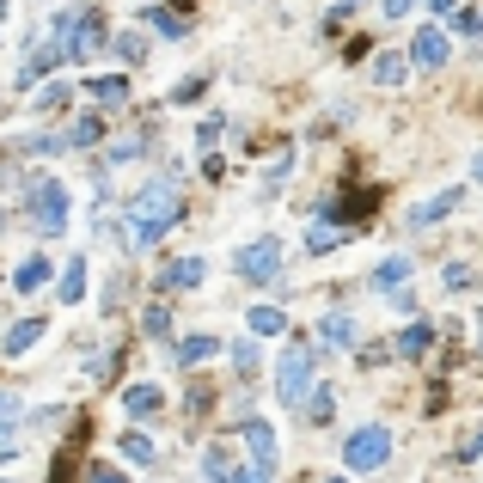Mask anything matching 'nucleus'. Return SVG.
Segmentation results:
<instances>
[{
    "label": "nucleus",
    "instance_id": "a19ab883",
    "mask_svg": "<svg viewBox=\"0 0 483 483\" xmlns=\"http://www.w3.org/2000/svg\"><path fill=\"white\" fill-rule=\"evenodd\" d=\"M0 19H6V0H0Z\"/></svg>",
    "mask_w": 483,
    "mask_h": 483
},
{
    "label": "nucleus",
    "instance_id": "bb28decb",
    "mask_svg": "<svg viewBox=\"0 0 483 483\" xmlns=\"http://www.w3.org/2000/svg\"><path fill=\"white\" fill-rule=\"evenodd\" d=\"M68 92H73V86H62V80H49V86L37 92V104H43V110H56V104H68Z\"/></svg>",
    "mask_w": 483,
    "mask_h": 483
},
{
    "label": "nucleus",
    "instance_id": "4468645a",
    "mask_svg": "<svg viewBox=\"0 0 483 483\" xmlns=\"http://www.w3.org/2000/svg\"><path fill=\"white\" fill-rule=\"evenodd\" d=\"M37 337H43V318H25V324H13V331H6V355H31L37 349Z\"/></svg>",
    "mask_w": 483,
    "mask_h": 483
},
{
    "label": "nucleus",
    "instance_id": "79ce46f5",
    "mask_svg": "<svg viewBox=\"0 0 483 483\" xmlns=\"http://www.w3.org/2000/svg\"><path fill=\"white\" fill-rule=\"evenodd\" d=\"M478 349H483V331H478Z\"/></svg>",
    "mask_w": 483,
    "mask_h": 483
},
{
    "label": "nucleus",
    "instance_id": "393cba45",
    "mask_svg": "<svg viewBox=\"0 0 483 483\" xmlns=\"http://www.w3.org/2000/svg\"><path fill=\"white\" fill-rule=\"evenodd\" d=\"M99 135H104V123H99V116H80V123H73V147H92Z\"/></svg>",
    "mask_w": 483,
    "mask_h": 483
},
{
    "label": "nucleus",
    "instance_id": "f3484780",
    "mask_svg": "<svg viewBox=\"0 0 483 483\" xmlns=\"http://www.w3.org/2000/svg\"><path fill=\"white\" fill-rule=\"evenodd\" d=\"M43 281H49V263H43V257H25V263L13 270V288H19V294H37Z\"/></svg>",
    "mask_w": 483,
    "mask_h": 483
},
{
    "label": "nucleus",
    "instance_id": "ea45409f",
    "mask_svg": "<svg viewBox=\"0 0 483 483\" xmlns=\"http://www.w3.org/2000/svg\"><path fill=\"white\" fill-rule=\"evenodd\" d=\"M471 177H478V184H483V153H478V160H471Z\"/></svg>",
    "mask_w": 483,
    "mask_h": 483
},
{
    "label": "nucleus",
    "instance_id": "2eb2a0df",
    "mask_svg": "<svg viewBox=\"0 0 483 483\" xmlns=\"http://www.w3.org/2000/svg\"><path fill=\"white\" fill-rule=\"evenodd\" d=\"M374 86H404V73H410V56H374Z\"/></svg>",
    "mask_w": 483,
    "mask_h": 483
},
{
    "label": "nucleus",
    "instance_id": "412c9836",
    "mask_svg": "<svg viewBox=\"0 0 483 483\" xmlns=\"http://www.w3.org/2000/svg\"><path fill=\"white\" fill-rule=\"evenodd\" d=\"M398 281H410V257H385L374 270V288H398Z\"/></svg>",
    "mask_w": 483,
    "mask_h": 483
},
{
    "label": "nucleus",
    "instance_id": "5701e85b",
    "mask_svg": "<svg viewBox=\"0 0 483 483\" xmlns=\"http://www.w3.org/2000/svg\"><path fill=\"white\" fill-rule=\"evenodd\" d=\"M123 459H135V465H153L160 453H153V441H147V435H135V428H129V435H123Z\"/></svg>",
    "mask_w": 483,
    "mask_h": 483
},
{
    "label": "nucleus",
    "instance_id": "ddd939ff",
    "mask_svg": "<svg viewBox=\"0 0 483 483\" xmlns=\"http://www.w3.org/2000/svg\"><path fill=\"white\" fill-rule=\"evenodd\" d=\"M343 239H349V227H343V220H312V233H306V251H337Z\"/></svg>",
    "mask_w": 483,
    "mask_h": 483
},
{
    "label": "nucleus",
    "instance_id": "1a4fd4ad",
    "mask_svg": "<svg viewBox=\"0 0 483 483\" xmlns=\"http://www.w3.org/2000/svg\"><path fill=\"white\" fill-rule=\"evenodd\" d=\"M203 276H208L203 257H177V263L160 270V288H166V294H184V288H203Z\"/></svg>",
    "mask_w": 483,
    "mask_h": 483
},
{
    "label": "nucleus",
    "instance_id": "7c9ffc66",
    "mask_svg": "<svg viewBox=\"0 0 483 483\" xmlns=\"http://www.w3.org/2000/svg\"><path fill=\"white\" fill-rule=\"evenodd\" d=\"M116 49H123V62H141L147 43H141V31H123V37H116Z\"/></svg>",
    "mask_w": 483,
    "mask_h": 483
},
{
    "label": "nucleus",
    "instance_id": "e433bc0d",
    "mask_svg": "<svg viewBox=\"0 0 483 483\" xmlns=\"http://www.w3.org/2000/svg\"><path fill=\"white\" fill-rule=\"evenodd\" d=\"M459 453H465V459H483V428H471V435H465V447H459Z\"/></svg>",
    "mask_w": 483,
    "mask_h": 483
},
{
    "label": "nucleus",
    "instance_id": "c85d7f7f",
    "mask_svg": "<svg viewBox=\"0 0 483 483\" xmlns=\"http://www.w3.org/2000/svg\"><path fill=\"white\" fill-rule=\"evenodd\" d=\"M288 172H294V153H281L276 166H270V172H263V184H270V190H281V184H288Z\"/></svg>",
    "mask_w": 483,
    "mask_h": 483
},
{
    "label": "nucleus",
    "instance_id": "dca6fc26",
    "mask_svg": "<svg viewBox=\"0 0 483 483\" xmlns=\"http://www.w3.org/2000/svg\"><path fill=\"white\" fill-rule=\"evenodd\" d=\"M86 92L99 104H123L129 99V80H123V73H99V80H86Z\"/></svg>",
    "mask_w": 483,
    "mask_h": 483
},
{
    "label": "nucleus",
    "instance_id": "423d86ee",
    "mask_svg": "<svg viewBox=\"0 0 483 483\" xmlns=\"http://www.w3.org/2000/svg\"><path fill=\"white\" fill-rule=\"evenodd\" d=\"M233 270H239L245 281H276L281 276V239H251L233 257Z\"/></svg>",
    "mask_w": 483,
    "mask_h": 483
},
{
    "label": "nucleus",
    "instance_id": "0eeeda50",
    "mask_svg": "<svg viewBox=\"0 0 483 483\" xmlns=\"http://www.w3.org/2000/svg\"><path fill=\"white\" fill-rule=\"evenodd\" d=\"M239 435H245V453H251V471H263V478H270V471H276V459H281V447H276V428L251 416V422H245Z\"/></svg>",
    "mask_w": 483,
    "mask_h": 483
},
{
    "label": "nucleus",
    "instance_id": "f8f14e48",
    "mask_svg": "<svg viewBox=\"0 0 483 483\" xmlns=\"http://www.w3.org/2000/svg\"><path fill=\"white\" fill-rule=\"evenodd\" d=\"M160 404H166V398H160V385H129V392H123V410L129 416H160Z\"/></svg>",
    "mask_w": 483,
    "mask_h": 483
},
{
    "label": "nucleus",
    "instance_id": "cd10ccee",
    "mask_svg": "<svg viewBox=\"0 0 483 483\" xmlns=\"http://www.w3.org/2000/svg\"><path fill=\"white\" fill-rule=\"evenodd\" d=\"M147 25L166 31V37H184V19H177V13H147Z\"/></svg>",
    "mask_w": 483,
    "mask_h": 483
},
{
    "label": "nucleus",
    "instance_id": "72a5a7b5",
    "mask_svg": "<svg viewBox=\"0 0 483 483\" xmlns=\"http://www.w3.org/2000/svg\"><path fill=\"white\" fill-rule=\"evenodd\" d=\"M86 483H129L116 465H86Z\"/></svg>",
    "mask_w": 483,
    "mask_h": 483
},
{
    "label": "nucleus",
    "instance_id": "7ed1b4c3",
    "mask_svg": "<svg viewBox=\"0 0 483 483\" xmlns=\"http://www.w3.org/2000/svg\"><path fill=\"white\" fill-rule=\"evenodd\" d=\"M312 355L306 343H294V349H281V367H276V398L281 404H306V385H312Z\"/></svg>",
    "mask_w": 483,
    "mask_h": 483
},
{
    "label": "nucleus",
    "instance_id": "a211bd4d",
    "mask_svg": "<svg viewBox=\"0 0 483 483\" xmlns=\"http://www.w3.org/2000/svg\"><path fill=\"white\" fill-rule=\"evenodd\" d=\"M208 355H220V337H184V343H177V361H184V367H196Z\"/></svg>",
    "mask_w": 483,
    "mask_h": 483
},
{
    "label": "nucleus",
    "instance_id": "37998d69",
    "mask_svg": "<svg viewBox=\"0 0 483 483\" xmlns=\"http://www.w3.org/2000/svg\"><path fill=\"white\" fill-rule=\"evenodd\" d=\"M331 483H343V478H331Z\"/></svg>",
    "mask_w": 483,
    "mask_h": 483
},
{
    "label": "nucleus",
    "instance_id": "c756f323",
    "mask_svg": "<svg viewBox=\"0 0 483 483\" xmlns=\"http://www.w3.org/2000/svg\"><path fill=\"white\" fill-rule=\"evenodd\" d=\"M233 367H239V374H251V367H257V343H233Z\"/></svg>",
    "mask_w": 483,
    "mask_h": 483
},
{
    "label": "nucleus",
    "instance_id": "58836bf2",
    "mask_svg": "<svg viewBox=\"0 0 483 483\" xmlns=\"http://www.w3.org/2000/svg\"><path fill=\"white\" fill-rule=\"evenodd\" d=\"M428 6H435V13H453V6H459V0H428Z\"/></svg>",
    "mask_w": 483,
    "mask_h": 483
},
{
    "label": "nucleus",
    "instance_id": "6e6552de",
    "mask_svg": "<svg viewBox=\"0 0 483 483\" xmlns=\"http://www.w3.org/2000/svg\"><path fill=\"white\" fill-rule=\"evenodd\" d=\"M447 62V31H435V25H422L410 37V68H441Z\"/></svg>",
    "mask_w": 483,
    "mask_h": 483
},
{
    "label": "nucleus",
    "instance_id": "473e14b6",
    "mask_svg": "<svg viewBox=\"0 0 483 483\" xmlns=\"http://www.w3.org/2000/svg\"><path fill=\"white\" fill-rule=\"evenodd\" d=\"M141 324H147V337H166V331H172V318H166V306H153L147 318H141Z\"/></svg>",
    "mask_w": 483,
    "mask_h": 483
},
{
    "label": "nucleus",
    "instance_id": "39448f33",
    "mask_svg": "<svg viewBox=\"0 0 483 483\" xmlns=\"http://www.w3.org/2000/svg\"><path fill=\"white\" fill-rule=\"evenodd\" d=\"M343 459H349V471H380L392 459V435L385 428H355L343 441Z\"/></svg>",
    "mask_w": 483,
    "mask_h": 483
},
{
    "label": "nucleus",
    "instance_id": "4be33fe9",
    "mask_svg": "<svg viewBox=\"0 0 483 483\" xmlns=\"http://www.w3.org/2000/svg\"><path fill=\"white\" fill-rule=\"evenodd\" d=\"M281 324H288V318H281V306H251V331H257V337H276Z\"/></svg>",
    "mask_w": 483,
    "mask_h": 483
},
{
    "label": "nucleus",
    "instance_id": "c9c22d12",
    "mask_svg": "<svg viewBox=\"0 0 483 483\" xmlns=\"http://www.w3.org/2000/svg\"><path fill=\"white\" fill-rule=\"evenodd\" d=\"M306 416H312V422H324V416H331V392H318V398L306 404Z\"/></svg>",
    "mask_w": 483,
    "mask_h": 483
},
{
    "label": "nucleus",
    "instance_id": "6ab92c4d",
    "mask_svg": "<svg viewBox=\"0 0 483 483\" xmlns=\"http://www.w3.org/2000/svg\"><path fill=\"white\" fill-rule=\"evenodd\" d=\"M428 349H435V331H428V324H410V331H398V355H428Z\"/></svg>",
    "mask_w": 483,
    "mask_h": 483
},
{
    "label": "nucleus",
    "instance_id": "4c0bfd02",
    "mask_svg": "<svg viewBox=\"0 0 483 483\" xmlns=\"http://www.w3.org/2000/svg\"><path fill=\"white\" fill-rule=\"evenodd\" d=\"M410 6H416V0H385L380 13H385V19H404V13H410Z\"/></svg>",
    "mask_w": 483,
    "mask_h": 483
},
{
    "label": "nucleus",
    "instance_id": "9b49d317",
    "mask_svg": "<svg viewBox=\"0 0 483 483\" xmlns=\"http://www.w3.org/2000/svg\"><path fill=\"white\" fill-rule=\"evenodd\" d=\"M208 478L214 483H270L263 471H233L227 465V447H208Z\"/></svg>",
    "mask_w": 483,
    "mask_h": 483
},
{
    "label": "nucleus",
    "instance_id": "b1692460",
    "mask_svg": "<svg viewBox=\"0 0 483 483\" xmlns=\"http://www.w3.org/2000/svg\"><path fill=\"white\" fill-rule=\"evenodd\" d=\"M324 343H331V349H349V343H355V324H349L343 312H337V318H324Z\"/></svg>",
    "mask_w": 483,
    "mask_h": 483
},
{
    "label": "nucleus",
    "instance_id": "9d476101",
    "mask_svg": "<svg viewBox=\"0 0 483 483\" xmlns=\"http://www.w3.org/2000/svg\"><path fill=\"white\" fill-rule=\"evenodd\" d=\"M459 196H465V190H441V196H422V203L410 208V227H435V220H447L453 208H459Z\"/></svg>",
    "mask_w": 483,
    "mask_h": 483
},
{
    "label": "nucleus",
    "instance_id": "a878e982",
    "mask_svg": "<svg viewBox=\"0 0 483 483\" xmlns=\"http://www.w3.org/2000/svg\"><path fill=\"white\" fill-rule=\"evenodd\" d=\"M13 428H19V398L0 392V435H13Z\"/></svg>",
    "mask_w": 483,
    "mask_h": 483
},
{
    "label": "nucleus",
    "instance_id": "f03ea898",
    "mask_svg": "<svg viewBox=\"0 0 483 483\" xmlns=\"http://www.w3.org/2000/svg\"><path fill=\"white\" fill-rule=\"evenodd\" d=\"M25 208H31L37 233H62V227H68V190H62L56 177H37L31 190H25Z\"/></svg>",
    "mask_w": 483,
    "mask_h": 483
},
{
    "label": "nucleus",
    "instance_id": "aec40b11",
    "mask_svg": "<svg viewBox=\"0 0 483 483\" xmlns=\"http://www.w3.org/2000/svg\"><path fill=\"white\" fill-rule=\"evenodd\" d=\"M62 300H86V257H73L68 270H62V288H56Z\"/></svg>",
    "mask_w": 483,
    "mask_h": 483
},
{
    "label": "nucleus",
    "instance_id": "f704fd0d",
    "mask_svg": "<svg viewBox=\"0 0 483 483\" xmlns=\"http://www.w3.org/2000/svg\"><path fill=\"white\" fill-rule=\"evenodd\" d=\"M459 31H465V37H483V6H471V13H459Z\"/></svg>",
    "mask_w": 483,
    "mask_h": 483
},
{
    "label": "nucleus",
    "instance_id": "f257e3e1",
    "mask_svg": "<svg viewBox=\"0 0 483 483\" xmlns=\"http://www.w3.org/2000/svg\"><path fill=\"white\" fill-rule=\"evenodd\" d=\"M177 214H184V196L172 184H147L135 196V208H129V245H160Z\"/></svg>",
    "mask_w": 483,
    "mask_h": 483
},
{
    "label": "nucleus",
    "instance_id": "2f4dec72",
    "mask_svg": "<svg viewBox=\"0 0 483 483\" xmlns=\"http://www.w3.org/2000/svg\"><path fill=\"white\" fill-rule=\"evenodd\" d=\"M447 288L453 294H465V288H471V263H447Z\"/></svg>",
    "mask_w": 483,
    "mask_h": 483
},
{
    "label": "nucleus",
    "instance_id": "20e7f679",
    "mask_svg": "<svg viewBox=\"0 0 483 483\" xmlns=\"http://www.w3.org/2000/svg\"><path fill=\"white\" fill-rule=\"evenodd\" d=\"M49 31L62 37V56H92V49L104 43V19L99 13H62Z\"/></svg>",
    "mask_w": 483,
    "mask_h": 483
}]
</instances>
